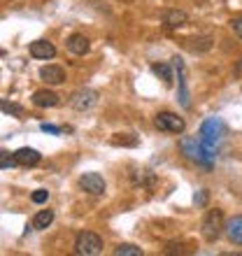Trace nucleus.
Returning <instances> with one entry per match:
<instances>
[{"mask_svg": "<svg viewBox=\"0 0 242 256\" xmlns=\"http://www.w3.org/2000/svg\"><path fill=\"white\" fill-rule=\"evenodd\" d=\"M180 149L182 154L186 156V158H191V161H196L198 166H202V168H212V163H214V149H208L205 144H202V140L198 138H182L180 142Z\"/></svg>", "mask_w": 242, "mask_h": 256, "instance_id": "f257e3e1", "label": "nucleus"}, {"mask_svg": "<svg viewBox=\"0 0 242 256\" xmlns=\"http://www.w3.org/2000/svg\"><path fill=\"white\" fill-rule=\"evenodd\" d=\"M226 230V224H224V212L222 210H208V214L202 216V224H200V233L208 242H214L216 238L222 236Z\"/></svg>", "mask_w": 242, "mask_h": 256, "instance_id": "f03ea898", "label": "nucleus"}, {"mask_svg": "<svg viewBox=\"0 0 242 256\" xmlns=\"http://www.w3.org/2000/svg\"><path fill=\"white\" fill-rule=\"evenodd\" d=\"M224 135H226V126H224L222 119H208L200 126V140L208 149H214L216 152V144L222 142Z\"/></svg>", "mask_w": 242, "mask_h": 256, "instance_id": "7ed1b4c3", "label": "nucleus"}, {"mask_svg": "<svg viewBox=\"0 0 242 256\" xmlns=\"http://www.w3.org/2000/svg\"><path fill=\"white\" fill-rule=\"evenodd\" d=\"M74 252L84 256H94L102 252V238L91 233V230H82L74 238Z\"/></svg>", "mask_w": 242, "mask_h": 256, "instance_id": "20e7f679", "label": "nucleus"}, {"mask_svg": "<svg viewBox=\"0 0 242 256\" xmlns=\"http://www.w3.org/2000/svg\"><path fill=\"white\" fill-rule=\"evenodd\" d=\"M154 124H156L158 130H163V133H175V135L184 133V128H186L184 119L177 116V114H172V112H158L156 119H154Z\"/></svg>", "mask_w": 242, "mask_h": 256, "instance_id": "39448f33", "label": "nucleus"}, {"mask_svg": "<svg viewBox=\"0 0 242 256\" xmlns=\"http://www.w3.org/2000/svg\"><path fill=\"white\" fill-rule=\"evenodd\" d=\"M98 102V94H96L94 88H80V91H74L72 98H70V105L74 110H80V112H86L91 110Z\"/></svg>", "mask_w": 242, "mask_h": 256, "instance_id": "423d86ee", "label": "nucleus"}, {"mask_svg": "<svg viewBox=\"0 0 242 256\" xmlns=\"http://www.w3.org/2000/svg\"><path fill=\"white\" fill-rule=\"evenodd\" d=\"M80 186L91 196L105 194V180H102L98 172H84V175L80 177Z\"/></svg>", "mask_w": 242, "mask_h": 256, "instance_id": "0eeeda50", "label": "nucleus"}, {"mask_svg": "<svg viewBox=\"0 0 242 256\" xmlns=\"http://www.w3.org/2000/svg\"><path fill=\"white\" fill-rule=\"evenodd\" d=\"M30 56L33 58H40V61H47V58H54L56 56V47L52 44V42H47V40H35V42H30Z\"/></svg>", "mask_w": 242, "mask_h": 256, "instance_id": "6e6552de", "label": "nucleus"}, {"mask_svg": "<svg viewBox=\"0 0 242 256\" xmlns=\"http://www.w3.org/2000/svg\"><path fill=\"white\" fill-rule=\"evenodd\" d=\"M14 158H16V166H24V168H33L40 163V152L30 147H21L19 152H14Z\"/></svg>", "mask_w": 242, "mask_h": 256, "instance_id": "1a4fd4ad", "label": "nucleus"}, {"mask_svg": "<svg viewBox=\"0 0 242 256\" xmlns=\"http://www.w3.org/2000/svg\"><path fill=\"white\" fill-rule=\"evenodd\" d=\"M172 66H175L177 72H180V102H182V108H188V105H191V100H188L186 70H184V61H182V58H172Z\"/></svg>", "mask_w": 242, "mask_h": 256, "instance_id": "9d476101", "label": "nucleus"}, {"mask_svg": "<svg viewBox=\"0 0 242 256\" xmlns=\"http://www.w3.org/2000/svg\"><path fill=\"white\" fill-rule=\"evenodd\" d=\"M33 105L35 108H56V105H58V96H56L54 91H47V88L35 91L33 94Z\"/></svg>", "mask_w": 242, "mask_h": 256, "instance_id": "9b49d317", "label": "nucleus"}, {"mask_svg": "<svg viewBox=\"0 0 242 256\" xmlns=\"http://www.w3.org/2000/svg\"><path fill=\"white\" fill-rule=\"evenodd\" d=\"M88 47H91V44H88V40L82 33H74V35H70V38H68V49H70L74 56L88 54Z\"/></svg>", "mask_w": 242, "mask_h": 256, "instance_id": "f8f14e48", "label": "nucleus"}, {"mask_svg": "<svg viewBox=\"0 0 242 256\" xmlns=\"http://www.w3.org/2000/svg\"><path fill=\"white\" fill-rule=\"evenodd\" d=\"M40 77L47 82V84H60V82H66V72H63L60 66H44L40 70Z\"/></svg>", "mask_w": 242, "mask_h": 256, "instance_id": "ddd939ff", "label": "nucleus"}, {"mask_svg": "<svg viewBox=\"0 0 242 256\" xmlns=\"http://www.w3.org/2000/svg\"><path fill=\"white\" fill-rule=\"evenodd\" d=\"M226 236L230 242L242 244V216H230L226 222Z\"/></svg>", "mask_w": 242, "mask_h": 256, "instance_id": "4468645a", "label": "nucleus"}, {"mask_svg": "<svg viewBox=\"0 0 242 256\" xmlns=\"http://www.w3.org/2000/svg\"><path fill=\"white\" fill-rule=\"evenodd\" d=\"M186 21H188V16H186V12H182V10H170V12L163 14L166 28H182Z\"/></svg>", "mask_w": 242, "mask_h": 256, "instance_id": "2eb2a0df", "label": "nucleus"}, {"mask_svg": "<svg viewBox=\"0 0 242 256\" xmlns=\"http://www.w3.org/2000/svg\"><path fill=\"white\" fill-rule=\"evenodd\" d=\"M52 222H54V212H52V210H40V212L35 214V219H33V228L44 230V228L52 226Z\"/></svg>", "mask_w": 242, "mask_h": 256, "instance_id": "dca6fc26", "label": "nucleus"}, {"mask_svg": "<svg viewBox=\"0 0 242 256\" xmlns=\"http://www.w3.org/2000/svg\"><path fill=\"white\" fill-rule=\"evenodd\" d=\"M172 68L175 66H168V63H154V66H152V72H154L156 77H161V80L170 86L172 80H175V77H172Z\"/></svg>", "mask_w": 242, "mask_h": 256, "instance_id": "f3484780", "label": "nucleus"}, {"mask_svg": "<svg viewBox=\"0 0 242 256\" xmlns=\"http://www.w3.org/2000/svg\"><path fill=\"white\" fill-rule=\"evenodd\" d=\"M110 142H112L114 147H135V144H138V138L130 133H116V135H112Z\"/></svg>", "mask_w": 242, "mask_h": 256, "instance_id": "a211bd4d", "label": "nucleus"}, {"mask_svg": "<svg viewBox=\"0 0 242 256\" xmlns=\"http://www.w3.org/2000/svg\"><path fill=\"white\" fill-rule=\"evenodd\" d=\"M114 254L116 256H140L142 250L140 247H135V244H119V247L114 250Z\"/></svg>", "mask_w": 242, "mask_h": 256, "instance_id": "6ab92c4d", "label": "nucleus"}, {"mask_svg": "<svg viewBox=\"0 0 242 256\" xmlns=\"http://www.w3.org/2000/svg\"><path fill=\"white\" fill-rule=\"evenodd\" d=\"M2 112L5 114H12V116H24V108L21 105H14V102H7V100H2Z\"/></svg>", "mask_w": 242, "mask_h": 256, "instance_id": "aec40b11", "label": "nucleus"}, {"mask_svg": "<svg viewBox=\"0 0 242 256\" xmlns=\"http://www.w3.org/2000/svg\"><path fill=\"white\" fill-rule=\"evenodd\" d=\"M12 166H16V158H14V154L10 156V152H0V168L2 170H7V168H12Z\"/></svg>", "mask_w": 242, "mask_h": 256, "instance_id": "412c9836", "label": "nucleus"}, {"mask_svg": "<svg viewBox=\"0 0 242 256\" xmlns=\"http://www.w3.org/2000/svg\"><path fill=\"white\" fill-rule=\"evenodd\" d=\"M30 200L38 202V205H42V202H47V200H49V191H47V189H38L33 196H30Z\"/></svg>", "mask_w": 242, "mask_h": 256, "instance_id": "4be33fe9", "label": "nucleus"}, {"mask_svg": "<svg viewBox=\"0 0 242 256\" xmlns=\"http://www.w3.org/2000/svg\"><path fill=\"white\" fill-rule=\"evenodd\" d=\"M40 128L44 130V133H52V135H58L63 128H58V126H54V124H40Z\"/></svg>", "mask_w": 242, "mask_h": 256, "instance_id": "5701e85b", "label": "nucleus"}, {"mask_svg": "<svg viewBox=\"0 0 242 256\" xmlns=\"http://www.w3.org/2000/svg\"><path fill=\"white\" fill-rule=\"evenodd\" d=\"M230 26H233V30H236L238 38H242V16H238V19L230 21Z\"/></svg>", "mask_w": 242, "mask_h": 256, "instance_id": "b1692460", "label": "nucleus"}]
</instances>
